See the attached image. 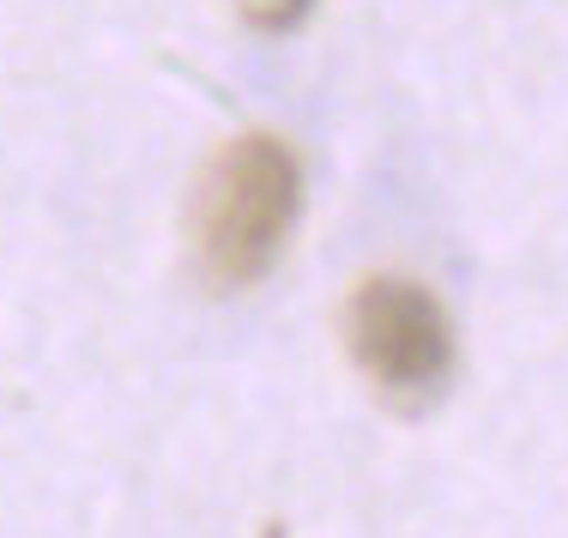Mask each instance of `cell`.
Returning a JSON list of instances; mask_svg holds the SVG:
<instances>
[{
	"label": "cell",
	"mask_w": 568,
	"mask_h": 538,
	"mask_svg": "<svg viewBox=\"0 0 568 538\" xmlns=\"http://www.w3.org/2000/svg\"><path fill=\"white\" fill-rule=\"evenodd\" d=\"M357 369L399 406H424L454 375V327L448 308L412 278H369L345 315Z\"/></svg>",
	"instance_id": "2"
},
{
	"label": "cell",
	"mask_w": 568,
	"mask_h": 538,
	"mask_svg": "<svg viewBox=\"0 0 568 538\" xmlns=\"http://www.w3.org/2000/svg\"><path fill=\"white\" fill-rule=\"evenodd\" d=\"M303 212L296 152L273 133H242L212 158L194 200V254L219 291H242L278 266Z\"/></svg>",
	"instance_id": "1"
},
{
	"label": "cell",
	"mask_w": 568,
	"mask_h": 538,
	"mask_svg": "<svg viewBox=\"0 0 568 538\" xmlns=\"http://www.w3.org/2000/svg\"><path fill=\"white\" fill-rule=\"evenodd\" d=\"M236 12H242V24H254V31L284 37L315 12V0H236Z\"/></svg>",
	"instance_id": "3"
}]
</instances>
